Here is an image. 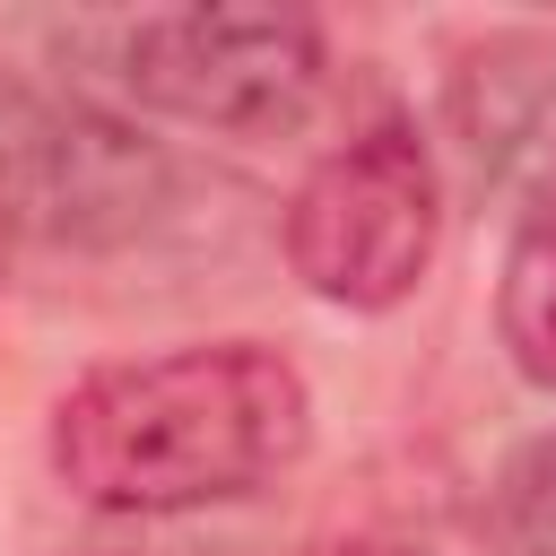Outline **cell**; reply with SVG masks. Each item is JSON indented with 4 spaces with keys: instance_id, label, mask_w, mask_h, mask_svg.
<instances>
[{
    "instance_id": "1",
    "label": "cell",
    "mask_w": 556,
    "mask_h": 556,
    "mask_svg": "<svg viewBox=\"0 0 556 556\" xmlns=\"http://www.w3.org/2000/svg\"><path fill=\"white\" fill-rule=\"evenodd\" d=\"M313 443V391L269 339H200L96 365L52 400L43 460L70 504L113 521L217 513L278 486Z\"/></svg>"
},
{
    "instance_id": "2",
    "label": "cell",
    "mask_w": 556,
    "mask_h": 556,
    "mask_svg": "<svg viewBox=\"0 0 556 556\" xmlns=\"http://www.w3.org/2000/svg\"><path fill=\"white\" fill-rule=\"evenodd\" d=\"M174 148L87 87L0 78V235L52 252H122L174 217Z\"/></svg>"
},
{
    "instance_id": "3",
    "label": "cell",
    "mask_w": 556,
    "mask_h": 556,
    "mask_svg": "<svg viewBox=\"0 0 556 556\" xmlns=\"http://www.w3.org/2000/svg\"><path fill=\"white\" fill-rule=\"evenodd\" d=\"M104 78L130 113L208 139H295L330 96V35L304 9H139Z\"/></svg>"
},
{
    "instance_id": "4",
    "label": "cell",
    "mask_w": 556,
    "mask_h": 556,
    "mask_svg": "<svg viewBox=\"0 0 556 556\" xmlns=\"http://www.w3.org/2000/svg\"><path fill=\"white\" fill-rule=\"evenodd\" d=\"M278 243L313 304L339 313L408 304L443 243V174L426 130L408 113H374L339 148H321L278 208Z\"/></svg>"
},
{
    "instance_id": "5",
    "label": "cell",
    "mask_w": 556,
    "mask_h": 556,
    "mask_svg": "<svg viewBox=\"0 0 556 556\" xmlns=\"http://www.w3.org/2000/svg\"><path fill=\"white\" fill-rule=\"evenodd\" d=\"M443 130L478 191H539L556 182V35L504 26L452 52Z\"/></svg>"
},
{
    "instance_id": "6",
    "label": "cell",
    "mask_w": 556,
    "mask_h": 556,
    "mask_svg": "<svg viewBox=\"0 0 556 556\" xmlns=\"http://www.w3.org/2000/svg\"><path fill=\"white\" fill-rule=\"evenodd\" d=\"M495 339L513 374L556 400V182H539L513 208V235L495 261Z\"/></svg>"
},
{
    "instance_id": "7",
    "label": "cell",
    "mask_w": 556,
    "mask_h": 556,
    "mask_svg": "<svg viewBox=\"0 0 556 556\" xmlns=\"http://www.w3.org/2000/svg\"><path fill=\"white\" fill-rule=\"evenodd\" d=\"M478 547L486 556H556V426L521 434L478 504Z\"/></svg>"
},
{
    "instance_id": "8",
    "label": "cell",
    "mask_w": 556,
    "mask_h": 556,
    "mask_svg": "<svg viewBox=\"0 0 556 556\" xmlns=\"http://www.w3.org/2000/svg\"><path fill=\"white\" fill-rule=\"evenodd\" d=\"M356 556H417V547H400V539H374V547H356Z\"/></svg>"
},
{
    "instance_id": "9",
    "label": "cell",
    "mask_w": 556,
    "mask_h": 556,
    "mask_svg": "<svg viewBox=\"0 0 556 556\" xmlns=\"http://www.w3.org/2000/svg\"><path fill=\"white\" fill-rule=\"evenodd\" d=\"M0 278H9V235H0Z\"/></svg>"
}]
</instances>
